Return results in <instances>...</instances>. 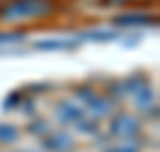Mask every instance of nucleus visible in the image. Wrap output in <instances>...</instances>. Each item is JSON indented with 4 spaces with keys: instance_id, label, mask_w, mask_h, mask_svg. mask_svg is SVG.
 Listing matches in <instances>:
<instances>
[{
    "instance_id": "f257e3e1",
    "label": "nucleus",
    "mask_w": 160,
    "mask_h": 152,
    "mask_svg": "<svg viewBox=\"0 0 160 152\" xmlns=\"http://www.w3.org/2000/svg\"><path fill=\"white\" fill-rule=\"evenodd\" d=\"M53 10V0H12L2 10L5 19H29V17H41Z\"/></svg>"
},
{
    "instance_id": "f03ea898",
    "label": "nucleus",
    "mask_w": 160,
    "mask_h": 152,
    "mask_svg": "<svg viewBox=\"0 0 160 152\" xmlns=\"http://www.w3.org/2000/svg\"><path fill=\"white\" fill-rule=\"evenodd\" d=\"M112 133H117V136H136L139 133V121L134 119V117H129V114H120L117 119L112 121Z\"/></svg>"
},
{
    "instance_id": "7ed1b4c3",
    "label": "nucleus",
    "mask_w": 160,
    "mask_h": 152,
    "mask_svg": "<svg viewBox=\"0 0 160 152\" xmlns=\"http://www.w3.org/2000/svg\"><path fill=\"white\" fill-rule=\"evenodd\" d=\"M17 136H19V131L12 124H0V143H12V140H17Z\"/></svg>"
},
{
    "instance_id": "20e7f679",
    "label": "nucleus",
    "mask_w": 160,
    "mask_h": 152,
    "mask_svg": "<svg viewBox=\"0 0 160 152\" xmlns=\"http://www.w3.org/2000/svg\"><path fill=\"white\" fill-rule=\"evenodd\" d=\"M60 112H67V114H62L65 121H81V109H77V107H72V105H62Z\"/></svg>"
},
{
    "instance_id": "39448f33",
    "label": "nucleus",
    "mask_w": 160,
    "mask_h": 152,
    "mask_svg": "<svg viewBox=\"0 0 160 152\" xmlns=\"http://www.w3.org/2000/svg\"><path fill=\"white\" fill-rule=\"evenodd\" d=\"M36 48L38 50H65V48H69V43H65V40H43V43H36Z\"/></svg>"
},
{
    "instance_id": "423d86ee",
    "label": "nucleus",
    "mask_w": 160,
    "mask_h": 152,
    "mask_svg": "<svg viewBox=\"0 0 160 152\" xmlns=\"http://www.w3.org/2000/svg\"><path fill=\"white\" fill-rule=\"evenodd\" d=\"M151 17L143 14H127V17H117V24H148Z\"/></svg>"
},
{
    "instance_id": "0eeeda50",
    "label": "nucleus",
    "mask_w": 160,
    "mask_h": 152,
    "mask_svg": "<svg viewBox=\"0 0 160 152\" xmlns=\"http://www.w3.org/2000/svg\"><path fill=\"white\" fill-rule=\"evenodd\" d=\"M72 143V140L67 138V136H53V138L48 140V147H53V150H62V147H67Z\"/></svg>"
},
{
    "instance_id": "6e6552de",
    "label": "nucleus",
    "mask_w": 160,
    "mask_h": 152,
    "mask_svg": "<svg viewBox=\"0 0 160 152\" xmlns=\"http://www.w3.org/2000/svg\"><path fill=\"white\" fill-rule=\"evenodd\" d=\"M110 152H134V150H129V147H124V150H110Z\"/></svg>"
},
{
    "instance_id": "1a4fd4ad",
    "label": "nucleus",
    "mask_w": 160,
    "mask_h": 152,
    "mask_svg": "<svg viewBox=\"0 0 160 152\" xmlns=\"http://www.w3.org/2000/svg\"><path fill=\"white\" fill-rule=\"evenodd\" d=\"M112 2H124V0H112Z\"/></svg>"
}]
</instances>
